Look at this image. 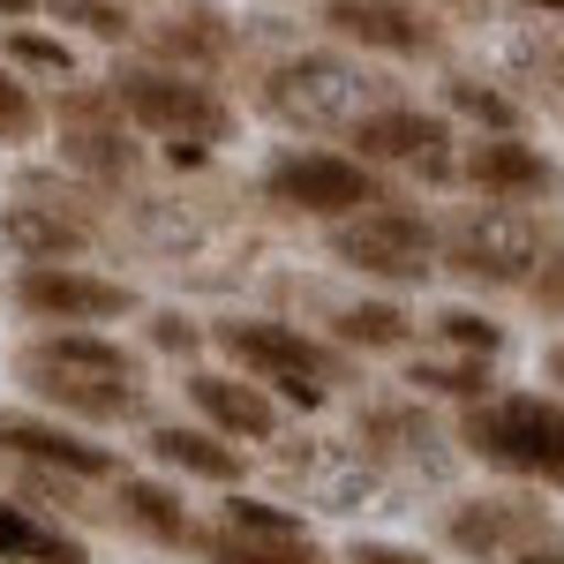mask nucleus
Returning <instances> with one entry per match:
<instances>
[{
	"instance_id": "bb28decb",
	"label": "nucleus",
	"mask_w": 564,
	"mask_h": 564,
	"mask_svg": "<svg viewBox=\"0 0 564 564\" xmlns=\"http://www.w3.org/2000/svg\"><path fill=\"white\" fill-rule=\"evenodd\" d=\"M361 436H369L377 452H422V444H430V414H422V391H414V399H377V406L361 414Z\"/></svg>"
},
{
	"instance_id": "72a5a7b5",
	"label": "nucleus",
	"mask_w": 564,
	"mask_h": 564,
	"mask_svg": "<svg viewBox=\"0 0 564 564\" xmlns=\"http://www.w3.org/2000/svg\"><path fill=\"white\" fill-rule=\"evenodd\" d=\"M414 8H430L436 23H467V15H481L489 0H414Z\"/></svg>"
},
{
	"instance_id": "a211bd4d",
	"label": "nucleus",
	"mask_w": 564,
	"mask_h": 564,
	"mask_svg": "<svg viewBox=\"0 0 564 564\" xmlns=\"http://www.w3.org/2000/svg\"><path fill=\"white\" fill-rule=\"evenodd\" d=\"M181 391H188L196 422H204V430H218L226 444H241V452L271 444V436H279V422H286V406H279L257 377L226 369V361H196V369L181 377Z\"/></svg>"
},
{
	"instance_id": "6e6552de",
	"label": "nucleus",
	"mask_w": 564,
	"mask_h": 564,
	"mask_svg": "<svg viewBox=\"0 0 564 564\" xmlns=\"http://www.w3.org/2000/svg\"><path fill=\"white\" fill-rule=\"evenodd\" d=\"M45 129L68 174H84L90 188H121L143 174V143H135L129 113L113 106L106 76L98 84H61V106H45Z\"/></svg>"
},
{
	"instance_id": "0eeeda50",
	"label": "nucleus",
	"mask_w": 564,
	"mask_h": 564,
	"mask_svg": "<svg viewBox=\"0 0 564 564\" xmlns=\"http://www.w3.org/2000/svg\"><path fill=\"white\" fill-rule=\"evenodd\" d=\"M332 234V263H347L354 279H369V286H422L436 279V218L414 212V204H369V212L339 218V226H324Z\"/></svg>"
},
{
	"instance_id": "393cba45",
	"label": "nucleus",
	"mask_w": 564,
	"mask_h": 564,
	"mask_svg": "<svg viewBox=\"0 0 564 564\" xmlns=\"http://www.w3.org/2000/svg\"><path fill=\"white\" fill-rule=\"evenodd\" d=\"M0 61L15 76H31V84H76V45L61 39V31H39V23L0 31Z\"/></svg>"
},
{
	"instance_id": "ddd939ff",
	"label": "nucleus",
	"mask_w": 564,
	"mask_h": 564,
	"mask_svg": "<svg viewBox=\"0 0 564 564\" xmlns=\"http://www.w3.org/2000/svg\"><path fill=\"white\" fill-rule=\"evenodd\" d=\"M542 534H557L542 489H475L444 505V550L467 564H512Z\"/></svg>"
},
{
	"instance_id": "20e7f679",
	"label": "nucleus",
	"mask_w": 564,
	"mask_h": 564,
	"mask_svg": "<svg viewBox=\"0 0 564 564\" xmlns=\"http://www.w3.org/2000/svg\"><path fill=\"white\" fill-rule=\"evenodd\" d=\"M459 444H467V459L527 481V489H564V399L489 391L475 406H459Z\"/></svg>"
},
{
	"instance_id": "f3484780",
	"label": "nucleus",
	"mask_w": 564,
	"mask_h": 564,
	"mask_svg": "<svg viewBox=\"0 0 564 564\" xmlns=\"http://www.w3.org/2000/svg\"><path fill=\"white\" fill-rule=\"evenodd\" d=\"M0 452H8L15 467H53V475L84 481V489L121 475L113 444H98L90 430L61 422V414H45V406H0Z\"/></svg>"
},
{
	"instance_id": "9d476101",
	"label": "nucleus",
	"mask_w": 564,
	"mask_h": 564,
	"mask_svg": "<svg viewBox=\"0 0 564 564\" xmlns=\"http://www.w3.org/2000/svg\"><path fill=\"white\" fill-rule=\"evenodd\" d=\"M369 106H384V90L369 68H354L339 53H294L263 76V113L294 121V129H339L347 135Z\"/></svg>"
},
{
	"instance_id": "1a4fd4ad",
	"label": "nucleus",
	"mask_w": 564,
	"mask_h": 564,
	"mask_svg": "<svg viewBox=\"0 0 564 564\" xmlns=\"http://www.w3.org/2000/svg\"><path fill=\"white\" fill-rule=\"evenodd\" d=\"M8 302L39 332H106V324L135 316L143 294L113 271H90V263H15Z\"/></svg>"
},
{
	"instance_id": "f8f14e48",
	"label": "nucleus",
	"mask_w": 564,
	"mask_h": 564,
	"mask_svg": "<svg viewBox=\"0 0 564 564\" xmlns=\"http://www.w3.org/2000/svg\"><path fill=\"white\" fill-rule=\"evenodd\" d=\"M196 557L204 564H332L302 512H286L271 497H249V489H226L218 520H204Z\"/></svg>"
},
{
	"instance_id": "aec40b11",
	"label": "nucleus",
	"mask_w": 564,
	"mask_h": 564,
	"mask_svg": "<svg viewBox=\"0 0 564 564\" xmlns=\"http://www.w3.org/2000/svg\"><path fill=\"white\" fill-rule=\"evenodd\" d=\"M106 520L135 542H151V550H188L196 557V542H204V520L181 497L174 475H113L106 481Z\"/></svg>"
},
{
	"instance_id": "4be33fe9",
	"label": "nucleus",
	"mask_w": 564,
	"mask_h": 564,
	"mask_svg": "<svg viewBox=\"0 0 564 564\" xmlns=\"http://www.w3.org/2000/svg\"><path fill=\"white\" fill-rule=\"evenodd\" d=\"M414 316L391 302V294H361V302H339L332 308V347H347L354 361L369 354H414Z\"/></svg>"
},
{
	"instance_id": "c85d7f7f",
	"label": "nucleus",
	"mask_w": 564,
	"mask_h": 564,
	"mask_svg": "<svg viewBox=\"0 0 564 564\" xmlns=\"http://www.w3.org/2000/svg\"><path fill=\"white\" fill-rule=\"evenodd\" d=\"M45 135V98L31 76H15L0 61V143H39Z\"/></svg>"
},
{
	"instance_id": "dca6fc26",
	"label": "nucleus",
	"mask_w": 564,
	"mask_h": 564,
	"mask_svg": "<svg viewBox=\"0 0 564 564\" xmlns=\"http://www.w3.org/2000/svg\"><path fill=\"white\" fill-rule=\"evenodd\" d=\"M135 45H143V61H159V68H181V76H226L234 68V53H241V31H234V15L212 8V0H166L151 23H135Z\"/></svg>"
},
{
	"instance_id": "4c0bfd02",
	"label": "nucleus",
	"mask_w": 564,
	"mask_h": 564,
	"mask_svg": "<svg viewBox=\"0 0 564 564\" xmlns=\"http://www.w3.org/2000/svg\"><path fill=\"white\" fill-rule=\"evenodd\" d=\"M527 8H557V15H564V0H527Z\"/></svg>"
},
{
	"instance_id": "58836bf2",
	"label": "nucleus",
	"mask_w": 564,
	"mask_h": 564,
	"mask_svg": "<svg viewBox=\"0 0 564 564\" xmlns=\"http://www.w3.org/2000/svg\"><path fill=\"white\" fill-rule=\"evenodd\" d=\"M121 8H135V0H121ZM151 8H166V0H151Z\"/></svg>"
},
{
	"instance_id": "412c9836",
	"label": "nucleus",
	"mask_w": 564,
	"mask_h": 564,
	"mask_svg": "<svg viewBox=\"0 0 564 564\" xmlns=\"http://www.w3.org/2000/svg\"><path fill=\"white\" fill-rule=\"evenodd\" d=\"M143 452H151L159 475H174V481H212V489H241L249 481V452L226 444L218 430H204V422H143Z\"/></svg>"
},
{
	"instance_id": "9b49d317",
	"label": "nucleus",
	"mask_w": 564,
	"mask_h": 564,
	"mask_svg": "<svg viewBox=\"0 0 564 564\" xmlns=\"http://www.w3.org/2000/svg\"><path fill=\"white\" fill-rule=\"evenodd\" d=\"M347 151L361 166H377V174L414 166V174H430V181H459V135H452V113L444 106L384 98V106H369L347 129Z\"/></svg>"
},
{
	"instance_id": "f257e3e1",
	"label": "nucleus",
	"mask_w": 564,
	"mask_h": 564,
	"mask_svg": "<svg viewBox=\"0 0 564 564\" xmlns=\"http://www.w3.org/2000/svg\"><path fill=\"white\" fill-rule=\"evenodd\" d=\"M8 369L31 391V406H45V414H61L90 436L121 430V422H151L143 354L121 347L113 332H31Z\"/></svg>"
},
{
	"instance_id": "423d86ee",
	"label": "nucleus",
	"mask_w": 564,
	"mask_h": 564,
	"mask_svg": "<svg viewBox=\"0 0 564 564\" xmlns=\"http://www.w3.org/2000/svg\"><path fill=\"white\" fill-rule=\"evenodd\" d=\"M384 196L391 181L377 166H361L354 151H332V143H286L263 166V204H279L286 218H316V226H339Z\"/></svg>"
},
{
	"instance_id": "5701e85b",
	"label": "nucleus",
	"mask_w": 564,
	"mask_h": 564,
	"mask_svg": "<svg viewBox=\"0 0 564 564\" xmlns=\"http://www.w3.org/2000/svg\"><path fill=\"white\" fill-rule=\"evenodd\" d=\"M0 564H90V550L76 527L39 520V505L0 497Z\"/></svg>"
},
{
	"instance_id": "6ab92c4d",
	"label": "nucleus",
	"mask_w": 564,
	"mask_h": 564,
	"mask_svg": "<svg viewBox=\"0 0 564 564\" xmlns=\"http://www.w3.org/2000/svg\"><path fill=\"white\" fill-rule=\"evenodd\" d=\"M0 241L23 263H84L90 241H98V212L90 204H61L53 188H23L8 212H0Z\"/></svg>"
},
{
	"instance_id": "7ed1b4c3",
	"label": "nucleus",
	"mask_w": 564,
	"mask_h": 564,
	"mask_svg": "<svg viewBox=\"0 0 564 564\" xmlns=\"http://www.w3.org/2000/svg\"><path fill=\"white\" fill-rule=\"evenodd\" d=\"M212 354L226 369L257 377L279 406H302V414H316L332 391H347L361 377V361L347 347L316 339L286 316H212Z\"/></svg>"
},
{
	"instance_id": "b1692460",
	"label": "nucleus",
	"mask_w": 564,
	"mask_h": 564,
	"mask_svg": "<svg viewBox=\"0 0 564 564\" xmlns=\"http://www.w3.org/2000/svg\"><path fill=\"white\" fill-rule=\"evenodd\" d=\"M406 384L475 406V399L497 391V361H481V354H414V361H406Z\"/></svg>"
},
{
	"instance_id": "c9c22d12",
	"label": "nucleus",
	"mask_w": 564,
	"mask_h": 564,
	"mask_svg": "<svg viewBox=\"0 0 564 564\" xmlns=\"http://www.w3.org/2000/svg\"><path fill=\"white\" fill-rule=\"evenodd\" d=\"M45 15V0H0V23L15 31V23H39Z\"/></svg>"
},
{
	"instance_id": "f704fd0d",
	"label": "nucleus",
	"mask_w": 564,
	"mask_h": 564,
	"mask_svg": "<svg viewBox=\"0 0 564 564\" xmlns=\"http://www.w3.org/2000/svg\"><path fill=\"white\" fill-rule=\"evenodd\" d=\"M512 564H564V542H557V534H542V542H527Z\"/></svg>"
},
{
	"instance_id": "cd10ccee",
	"label": "nucleus",
	"mask_w": 564,
	"mask_h": 564,
	"mask_svg": "<svg viewBox=\"0 0 564 564\" xmlns=\"http://www.w3.org/2000/svg\"><path fill=\"white\" fill-rule=\"evenodd\" d=\"M45 15L98 45H135V8H121V0H45Z\"/></svg>"
},
{
	"instance_id": "a878e982",
	"label": "nucleus",
	"mask_w": 564,
	"mask_h": 564,
	"mask_svg": "<svg viewBox=\"0 0 564 564\" xmlns=\"http://www.w3.org/2000/svg\"><path fill=\"white\" fill-rule=\"evenodd\" d=\"M444 113H452V121H467L475 135L520 129V98H505V90L481 84V76H444Z\"/></svg>"
},
{
	"instance_id": "2eb2a0df",
	"label": "nucleus",
	"mask_w": 564,
	"mask_h": 564,
	"mask_svg": "<svg viewBox=\"0 0 564 564\" xmlns=\"http://www.w3.org/2000/svg\"><path fill=\"white\" fill-rule=\"evenodd\" d=\"M324 39L377 61H444V23L414 0H324L316 8Z\"/></svg>"
},
{
	"instance_id": "2f4dec72",
	"label": "nucleus",
	"mask_w": 564,
	"mask_h": 564,
	"mask_svg": "<svg viewBox=\"0 0 564 564\" xmlns=\"http://www.w3.org/2000/svg\"><path fill=\"white\" fill-rule=\"evenodd\" d=\"M520 294L542 308V316H564V234H550V241H542V257H534V271H527Z\"/></svg>"
},
{
	"instance_id": "473e14b6",
	"label": "nucleus",
	"mask_w": 564,
	"mask_h": 564,
	"mask_svg": "<svg viewBox=\"0 0 564 564\" xmlns=\"http://www.w3.org/2000/svg\"><path fill=\"white\" fill-rule=\"evenodd\" d=\"M347 564H436L430 550H414V542H377V534H369V542H354L347 550Z\"/></svg>"
},
{
	"instance_id": "39448f33",
	"label": "nucleus",
	"mask_w": 564,
	"mask_h": 564,
	"mask_svg": "<svg viewBox=\"0 0 564 564\" xmlns=\"http://www.w3.org/2000/svg\"><path fill=\"white\" fill-rule=\"evenodd\" d=\"M542 241H550V234H542L534 212L475 204V212H459L452 226H436V271H452V279L475 286V294H512V286H527Z\"/></svg>"
},
{
	"instance_id": "7c9ffc66",
	"label": "nucleus",
	"mask_w": 564,
	"mask_h": 564,
	"mask_svg": "<svg viewBox=\"0 0 564 564\" xmlns=\"http://www.w3.org/2000/svg\"><path fill=\"white\" fill-rule=\"evenodd\" d=\"M430 332L444 339V354H481V361H497V354H505V324H497V316H481V308H436Z\"/></svg>"
},
{
	"instance_id": "e433bc0d",
	"label": "nucleus",
	"mask_w": 564,
	"mask_h": 564,
	"mask_svg": "<svg viewBox=\"0 0 564 564\" xmlns=\"http://www.w3.org/2000/svg\"><path fill=\"white\" fill-rule=\"evenodd\" d=\"M542 377H550V384L564 391V339H557V347H550V354H542Z\"/></svg>"
},
{
	"instance_id": "f03ea898",
	"label": "nucleus",
	"mask_w": 564,
	"mask_h": 564,
	"mask_svg": "<svg viewBox=\"0 0 564 564\" xmlns=\"http://www.w3.org/2000/svg\"><path fill=\"white\" fill-rule=\"evenodd\" d=\"M113 106L129 113L135 135H151V143H166V159L181 166H196V159H212L226 151L234 135H241V106L212 84V76H181V68H159V61H113Z\"/></svg>"
},
{
	"instance_id": "c756f323",
	"label": "nucleus",
	"mask_w": 564,
	"mask_h": 564,
	"mask_svg": "<svg viewBox=\"0 0 564 564\" xmlns=\"http://www.w3.org/2000/svg\"><path fill=\"white\" fill-rule=\"evenodd\" d=\"M143 347L166 354V361H196V354L212 347V324L188 316V308H151V316H143Z\"/></svg>"
},
{
	"instance_id": "4468645a",
	"label": "nucleus",
	"mask_w": 564,
	"mask_h": 564,
	"mask_svg": "<svg viewBox=\"0 0 564 564\" xmlns=\"http://www.w3.org/2000/svg\"><path fill=\"white\" fill-rule=\"evenodd\" d=\"M459 181L475 188V204H512V212H534V204H557L564 196V166L520 129L467 135L459 143Z\"/></svg>"
}]
</instances>
